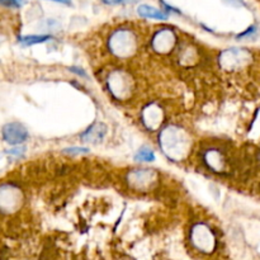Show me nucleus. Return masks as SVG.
Wrapping results in <instances>:
<instances>
[{"instance_id": "1", "label": "nucleus", "mask_w": 260, "mask_h": 260, "mask_svg": "<svg viewBox=\"0 0 260 260\" xmlns=\"http://www.w3.org/2000/svg\"><path fill=\"white\" fill-rule=\"evenodd\" d=\"M159 145L168 159L182 161L189 155L192 149V137L180 126L170 124L160 132Z\"/></svg>"}, {"instance_id": "2", "label": "nucleus", "mask_w": 260, "mask_h": 260, "mask_svg": "<svg viewBox=\"0 0 260 260\" xmlns=\"http://www.w3.org/2000/svg\"><path fill=\"white\" fill-rule=\"evenodd\" d=\"M139 47V38L129 28H118L108 40V48L113 56L118 58H128Z\"/></svg>"}, {"instance_id": "3", "label": "nucleus", "mask_w": 260, "mask_h": 260, "mask_svg": "<svg viewBox=\"0 0 260 260\" xmlns=\"http://www.w3.org/2000/svg\"><path fill=\"white\" fill-rule=\"evenodd\" d=\"M109 93L117 101H126L132 93V78L123 70H114L107 79Z\"/></svg>"}, {"instance_id": "4", "label": "nucleus", "mask_w": 260, "mask_h": 260, "mask_svg": "<svg viewBox=\"0 0 260 260\" xmlns=\"http://www.w3.org/2000/svg\"><path fill=\"white\" fill-rule=\"evenodd\" d=\"M251 58H253V55L246 48L233 47L221 52L218 60L222 69L228 71H236L248 66Z\"/></svg>"}, {"instance_id": "5", "label": "nucleus", "mask_w": 260, "mask_h": 260, "mask_svg": "<svg viewBox=\"0 0 260 260\" xmlns=\"http://www.w3.org/2000/svg\"><path fill=\"white\" fill-rule=\"evenodd\" d=\"M159 174L154 169H135L127 175L129 187L139 192H146L154 187L157 182Z\"/></svg>"}, {"instance_id": "6", "label": "nucleus", "mask_w": 260, "mask_h": 260, "mask_svg": "<svg viewBox=\"0 0 260 260\" xmlns=\"http://www.w3.org/2000/svg\"><path fill=\"white\" fill-rule=\"evenodd\" d=\"M175 43H177V36H175L174 30L170 29V28H161V29L157 30L151 41L154 51H156L157 53H162V55L173 51V48L175 47Z\"/></svg>"}, {"instance_id": "7", "label": "nucleus", "mask_w": 260, "mask_h": 260, "mask_svg": "<svg viewBox=\"0 0 260 260\" xmlns=\"http://www.w3.org/2000/svg\"><path fill=\"white\" fill-rule=\"evenodd\" d=\"M2 135L3 140L13 146H18V145L25 142L29 136L28 129L19 122H10V123L5 124L2 129Z\"/></svg>"}, {"instance_id": "8", "label": "nucleus", "mask_w": 260, "mask_h": 260, "mask_svg": "<svg viewBox=\"0 0 260 260\" xmlns=\"http://www.w3.org/2000/svg\"><path fill=\"white\" fill-rule=\"evenodd\" d=\"M141 119L144 126L149 131H156L164 121V112H162L161 107L157 106L156 103H151L144 108Z\"/></svg>"}, {"instance_id": "9", "label": "nucleus", "mask_w": 260, "mask_h": 260, "mask_svg": "<svg viewBox=\"0 0 260 260\" xmlns=\"http://www.w3.org/2000/svg\"><path fill=\"white\" fill-rule=\"evenodd\" d=\"M107 131H108V128H107V126L103 122H95V123H93L90 127H88V128L80 135V139L83 140L84 142L99 144V142L106 137Z\"/></svg>"}, {"instance_id": "10", "label": "nucleus", "mask_w": 260, "mask_h": 260, "mask_svg": "<svg viewBox=\"0 0 260 260\" xmlns=\"http://www.w3.org/2000/svg\"><path fill=\"white\" fill-rule=\"evenodd\" d=\"M137 14L141 18H147V19H156V20H167L169 18L165 10H160L157 8L151 7L147 4H141L137 8Z\"/></svg>"}, {"instance_id": "11", "label": "nucleus", "mask_w": 260, "mask_h": 260, "mask_svg": "<svg viewBox=\"0 0 260 260\" xmlns=\"http://www.w3.org/2000/svg\"><path fill=\"white\" fill-rule=\"evenodd\" d=\"M222 155L217 151V150H211V151L206 152L205 161L207 162L208 167L213 170H220L223 168Z\"/></svg>"}, {"instance_id": "12", "label": "nucleus", "mask_w": 260, "mask_h": 260, "mask_svg": "<svg viewBox=\"0 0 260 260\" xmlns=\"http://www.w3.org/2000/svg\"><path fill=\"white\" fill-rule=\"evenodd\" d=\"M50 36L47 35H30V36H23V37H19L20 45L24 46V47H28V46L38 45V43H43L46 41L50 40Z\"/></svg>"}, {"instance_id": "13", "label": "nucleus", "mask_w": 260, "mask_h": 260, "mask_svg": "<svg viewBox=\"0 0 260 260\" xmlns=\"http://www.w3.org/2000/svg\"><path fill=\"white\" fill-rule=\"evenodd\" d=\"M155 159H156V155H155V152L152 151L150 147H141V149L137 151V154L135 155V160H136V161L150 162L154 161Z\"/></svg>"}, {"instance_id": "14", "label": "nucleus", "mask_w": 260, "mask_h": 260, "mask_svg": "<svg viewBox=\"0 0 260 260\" xmlns=\"http://www.w3.org/2000/svg\"><path fill=\"white\" fill-rule=\"evenodd\" d=\"M63 152L69 155H83V154H88L89 149L88 147H68V149H63Z\"/></svg>"}, {"instance_id": "15", "label": "nucleus", "mask_w": 260, "mask_h": 260, "mask_svg": "<svg viewBox=\"0 0 260 260\" xmlns=\"http://www.w3.org/2000/svg\"><path fill=\"white\" fill-rule=\"evenodd\" d=\"M23 0H0V5L3 7H7V8H20L23 5Z\"/></svg>"}, {"instance_id": "16", "label": "nucleus", "mask_w": 260, "mask_h": 260, "mask_svg": "<svg viewBox=\"0 0 260 260\" xmlns=\"http://www.w3.org/2000/svg\"><path fill=\"white\" fill-rule=\"evenodd\" d=\"M106 5H128L135 4L137 0H101Z\"/></svg>"}, {"instance_id": "17", "label": "nucleus", "mask_w": 260, "mask_h": 260, "mask_svg": "<svg viewBox=\"0 0 260 260\" xmlns=\"http://www.w3.org/2000/svg\"><path fill=\"white\" fill-rule=\"evenodd\" d=\"M256 30H258V28H256V25H250V27H249L248 29L244 30V32H241L240 35H238V38H239V40H240V38L251 37V36L255 35Z\"/></svg>"}, {"instance_id": "18", "label": "nucleus", "mask_w": 260, "mask_h": 260, "mask_svg": "<svg viewBox=\"0 0 260 260\" xmlns=\"http://www.w3.org/2000/svg\"><path fill=\"white\" fill-rule=\"evenodd\" d=\"M160 4L165 8V12H167L168 14H169V13H174V14H182V12H180L179 9L172 7V5H169L167 2H164V0H160Z\"/></svg>"}, {"instance_id": "19", "label": "nucleus", "mask_w": 260, "mask_h": 260, "mask_svg": "<svg viewBox=\"0 0 260 260\" xmlns=\"http://www.w3.org/2000/svg\"><path fill=\"white\" fill-rule=\"evenodd\" d=\"M24 151H25L24 147L20 146V147H15V149L9 150V151H8V154L14 155V156H22V155L24 154Z\"/></svg>"}, {"instance_id": "20", "label": "nucleus", "mask_w": 260, "mask_h": 260, "mask_svg": "<svg viewBox=\"0 0 260 260\" xmlns=\"http://www.w3.org/2000/svg\"><path fill=\"white\" fill-rule=\"evenodd\" d=\"M69 70L71 71V73H74V74H76V75L78 76H81V78H86V73L85 71L83 70V69H80V68H75V66H71L70 69H69Z\"/></svg>"}, {"instance_id": "21", "label": "nucleus", "mask_w": 260, "mask_h": 260, "mask_svg": "<svg viewBox=\"0 0 260 260\" xmlns=\"http://www.w3.org/2000/svg\"><path fill=\"white\" fill-rule=\"evenodd\" d=\"M51 2H56V3H60V4H65V5H71V0H51Z\"/></svg>"}]
</instances>
